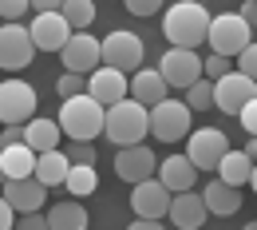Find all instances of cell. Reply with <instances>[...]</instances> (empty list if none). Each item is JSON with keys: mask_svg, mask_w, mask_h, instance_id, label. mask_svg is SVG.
<instances>
[{"mask_svg": "<svg viewBox=\"0 0 257 230\" xmlns=\"http://www.w3.org/2000/svg\"><path fill=\"white\" fill-rule=\"evenodd\" d=\"M210 12H206V4H194V0H178V4H170L166 8V16H162V36L170 40V48H202L206 44V36H210Z\"/></svg>", "mask_w": 257, "mask_h": 230, "instance_id": "obj_1", "label": "cell"}, {"mask_svg": "<svg viewBox=\"0 0 257 230\" xmlns=\"http://www.w3.org/2000/svg\"><path fill=\"white\" fill-rule=\"evenodd\" d=\"M103 135L115 143V147H135L151 135V107H143L139 99H119L115 107H107V119H103Z\"/></svg>", "mask_w": 257, "mask_h": 230, "instance_id": "obj_2", "label": "cell"}, {"mask_svg": "<svg viewBox=\"0 0 257 230\" xmlns=\"http://www.w3.org/2000/svg\"><path fill=\"white\" fill-rule=\"evenodd\" d=\"M103 119H107V107L99 99H91L87 92L64 99V107H60V131L71 143H91V139H99L103 135Z\"/></svg>", "mask_w": 257, "mask_h": 230, "instance_id": "obj_3", "label": "cell"}, {"mask_svg": "<svg viewBox=\"0 0 257 230\" xmlns=\"http://www.w3.org/2000/svg\"><path fill=\"white\" fill-rule=\"evenodd\" d=\"M206 44H210V52H218V56H241L249 44H253V28L241 20V12H222V16H214L210 20V36H206Z\"/></svg>", "mask_w": 257, "mask_h": 230, "instance_id": "obj_4", "label": "cell"}, {"mask_svg": "<svg viewBox=\"0 0 257 230\" xmlns=\"http://www.w3.org/2000/svg\"><path fill=\"white\" fill-rule=\"evenodd\" d=\"M151 135L159 143H178L190 135V103L186 99H162L151 107Z\"/></svg>", "mask_w": 257, "mask_h": 230, "instance_id": "obj_5", "label": "cell"}, {"mask_svg": "<svg viewBox=\"0 0 257 230\" xmlns=\"http://www.w3.org/2000/svg\"><path fill=\"white\" fill-rule=\"evenodd\" d=\"M99 48H103V64L107 67H119V71H139L143 67V40L127 28H115V32H107L99 40Z\"/></svg>", "mask_w": 257, "mask_h": 230, "instance_id": "obj_6", "label": "cell"}, {"mask_svg": "<svg viewBox=\"0 0 257 230\" xmlns=\"http://www.w3.org/2000/svg\"><path fill=\"white\" fill-rule=\"evenodd\" d=\"M28 119H36V88L24 80H4L0 84V127L28 123Z\"/></svg>", "mask_w": 257, "mask_h": 230, "instance_id": "obj_7", "label": "cell"}, {"mask_svg": "<svg viewBox=\"0 0 257 230\" xmlns=\"http://www.w3.org/2000/svg\"><path fill=\"white\" fill-rule=\"evenodd\" d=\"M225 151H229V139L218 127H198L194 135H186V155H190V163L198 171H218Z\"/></svg>", "mask_w": 257, "mask_h": 230, "instance_id": "obj_8", "label": "cell"}, {"mask_svg": "<svg viewBox=\"0 0 257 230\" xmlns=\"http://www.w3.org/2000/svg\"><path fill=\"white\" fill-rule=\"evenodd\" d=\"M162 80L170 84V88H190V84H198L202 80V56L194 52V48H170V52H162Z\"/></svg>", "mask_w": 257, "mask_h": 230, "instance_id": "obj_9", "label": "cell"}, {"mask_svg": "<svg viewBox=\"0 0 257 230\" xmlns=\"http://www.w3.org/2000/svg\"><path fill=\"white\" fill-rule=\"evenodd\" d=\"M249 99H257V80H249L245 71H229L214 84V107H222L225 115H237Z\"/></svg>", "mask_w": 257, "mask_h": 230, "instance_id": "obj_10", "label": "cell"}, {"mask_svg": "<svg viewBox=\"0 0 257 230\" xmlns=\"http://www.w3.org/2000/svg\"><path fill=\"white\" fill-rule=\"evenodd\" d=\"M32 32L24 28V24H4L0 28V67L4 71H20V67L32 64Z\"/></svg>", "mask_w": 257, "mask_h": 230, "instance_id": "obj_11", "label": "cell"}, {"mask_svg": "<svg viewBox=\"0 0 257 230\" xmlns=\"http://www.w3.org/2000/svg\"><path fill=\"white\" fill-rule=\"evenodd\" d=\"M60 60H64V71L91 75L103 64V48H99V40L91 32H71V40H67L64 52H60Z\"/></svg>", "mask_w": 257, "mask_h": 230, "instance_id": "obj_12", "label": "cell"}, {"mask_svg": "<svg viewBox=\"0 0 257 230\" xmlns=\"http://www.w3.org/2000/svg\"><path fill=\"white\" fill-rule=\"evenodd\" d=\"M155 171H159V159H155V151L143 147V143L115 151V175H119L123 183H131V187L143 183V179H155Z\"/></svg>", "mask_w": 257, "mask_h": 230, "instance_id": "obj_13", "label": "cell"}, {"mask_svg": "<svg viewBox=\"0 0 257 230\" xmlns=\"http://www.w3.org/2000/svg\"><path fill=\"white\" fill-rule=\"evenodd\" d=\"M28 32H32V44L36 48H44V52H64V44L71 40V24H67L64 12H36V20L28 24Z\"/></svg>", "mask_w": 257, "mask_h": 230, "instance_id": "obj_14", "label": "cell"}, {"mask_svg": "<svg viewBox=\"0 0 257 230\" xmlns=\"http://www.w3.org/2000/svg\"><path fill=\"white\" fill-rule=\"evenodd\" d=\"M87 96L99 99L103 107H115L119 99H127V96H131V80H127V71L99 64L95 71L87 75Z\"/></svg>", "mask_w": 257, "mask_h": 230, "instance_id": "obj_15", "label": "cell"}, {"mask_svg": "<svg viewBox=\"0 0 257 230\" xmlns=\"http://www.w3.org/2000/svg\"><path fill=\"white\" fill-rule=\"evenodd\" d=\"M170 198L174 195L162 187V179H143L131 187V210L139 218H162V214H170Z\"/></svg>", "mask_w": 257, "mask_h": 230, "instance_id": "obj_16", "label": "cell"}, {"mask_svg": "<svg viewBox=\"0 0 257 230\" xmlns=\"http://www.w3.org/2000/svg\"><path fill=\"white\" fill-rule=\"evenodd\" d=\"M166 218L178 230H202L206 218H210V206H206L202 191H178V195L170 198V214Z\"/></svg>", "mask_w": 257, "mask_h": 230, "instance_id": "obj_17", "label": "cell"}, {"mask_svg": "<svg viewBox=\"0 0 257 230\" xmlns=\"http://www.w3.org/2000/svg\"><path fill=\"white\" fill-rule=\"evenodd\" d=\"M4 198L12 202V210L16 214H36V210H44V202H48V187L40 183V179H4Z\"/></svg>", "mask_w": 257, "mask_h": 230, "instance_id": "obj_18", "label": "cell"}, {"mask_svg": "<svg viewBox=\"0 0 257 230\" xmlns=\"http://www.w3.org/2000/svg\"><path fill=\"white\" fill-rule=\"evenodd\" d=\"M166 92H170V84L162 80L159 67H139V71L131 75V99H139L143 107L162 103V99H166Z\"/></svg>", "mask_w": 257, "mask_h": 230, "instance_id": "obj_19", "label": "cell"}, {"mask_svg": "<svg viewBox=\"0 0 257 230\" xmlns=\"http://www.w3.org/2000/svg\"><path fill=\"white\" fill-rule=\"evenodd\" d=\"M159 179L170 195L178 191H194V179H198V167L190 163V155H166L159 167Z\"/></svg>", "mask_w": 257, "mask_h": 230, "instance_id": "obj_20", "label": "cell"}, {"mask_svg": "<svg viewBox=\"0 0 257 230\" xmlns=\"http://www.w3.org/2000/svg\"><path fill=\"white\" fill-rule=\"evenodd\" d=\"M202 198H206L210 214H218V218H229V214L241 210V191L229 187V183H222V179H210V183L202 187Z\"/></svg>", "mask_w": 257, "mask_h": 230, "instance_id": "obj_21", "label": "cell"}, {"mask_svg": "<svg viewBox=\"0 0 257 230\" xmlns=\"http://www.w3.org/2000/svg\"><path fill=\"white\" fill-rule=\"evenodd\" d=\"M60 119H44V115H36L24 123V143L32 147L36 155H44V151H56L60 147Z\"/></svg>", "mask_w": 257, "mask_h": 230, "instance_id": "obj_22", "label": "cell"}, {"mask_svg": "<svg viewBox=\"0 0 257 230\" xmlns=\"http://www.w3.org/2000/svg\"><path fill=\"white\" fill-rule=\"evenodd\" d=\"M0 163H4V179H32L36 175V151L28 143L0 147Z\"/></svg>", "mask_w": 257, "mask_h": 230, "instance_id": "obj_23", "label": "cell"}, {"mask_svg": "<svg viewBox=\"0 0 257 230\" xmlns=\"http://www.w3.org/2000/svg\"><path fill=\"white\" fill-rule=\"evenodd\" d=\"M67 171H71V159H67L64 151L56 147V151H44V155H36V179L52 191V187H64Z\"/></svg>", "mask_w": 257, "mask_h": 230, "instance_id": "obj_24", "label": "cell"}, {"mask_svg": "<svg viewBox=\"0 0 257 230\" xmlns=\"http://www.w3.org/2000/svg\"><path fill=\"white\" fill-rule=\"evenodd\" d=\"M249 175H253V159L245 151H225V159L218 163V179L222 183L241 187V183H249Z\"/></svg>", "mask_w": 257, "mask_h": 230, "instance_id": "obj_25", "label": "cell"}, {"mask_svg": "<svg viewBox=\"0 0 257 230\" xmlns=\"http://www.w3.org/2000/svg\"><path fill=\"white\" fill-rule=\"evenodd\" d=\"M64 187H67V195H71V198L95 195V187H99L95 167H91V163H71V171H67V179H64Z\"/></svg>", "mask_w": 257, "mask_h": 230, "instance_id": "obj_26", "label": "cell"}, {"mask_svg": "<svg viewBox=\"0 0 257 230\" xmlns=\"http://www.w3.org/2000/svg\"><path fill=\"white\" fill-rule=\"evenodd\" d=\"M48 226L52 230H87V210L79 202H60L48 210Z\"/></svg>", "mask_w": 257, "mask_h": 230, "instance_id": "obj_27", "label": "cell"}, {"mask_svg": "<svg viewBox=\"0 0 257 230\" xmlns=\"http://www.w3.org/2000/svg\"><path fill=\"white\" fill-rule=\"evenodd\" d=\"M64 16L75 32H83L91 20H95V4L91 0H64Z\"/></svg>", "mask_w": 257, "mask_h": 230, "instance_id": "obj_28", "label": "cell"}, {"mask_svg": "<svg viewBox=\"0 0 257 230\" xmlns=\"http://www.w3.org/2000/svg\"><path fill=\"white\" fill-rule=\"evenodd\" d=\"M186 103H190V111H206V107H214V80H198L186 88Z\"/></svg>", "mask_w": 257, "mask_h": 230, "instance_id": "obj_29", "label": "cell"}, {"mask_svg": "<svg viewBox=\"0 0 257 230\" xmlns=\"http://www.w3.org/2000/svg\"><path fill=\"white\" fill-rule=\"evenodd\" d=\"M83 92H87V75H79V71H64V75L56 80V96L60 99L83 96Z\"/></svg>", "mask_w": 257, "mask_h": 230, "instance_id": "obj_30", "label": "cell"}, {"mask_svg": "<svg viewBox=\"0 0 257 230\" xmlns=\"http://www.w3.org/2000/svg\"><path fill=\"white\" fill-rule=\"evenodd\" d=\"M202 75H206V80H214V84H218L222 75H229V56H218V52H210V56L202 60Z\"/></svg>", "mask_w": 257, "mask_h": 230, "instance_id": "obj_31", "label": "cell"}, {"mask_svg": "<svg viewBox=\"0 0 257 230\" xmlns=\"http://www.w3.org/2000/svg\"><path fill=\"white\" fill-rule=\"evenodd\" d=\"M28 8H32V0H0V20L4 24H16Z\"/></svg>", "mask_w": 257, "mask_h": 230, "instance_id": "obj_32", "label": "cell"}, {"mask_svg": "<svg viewBox=\"0 0 257 230\" xmlns=\"http://www.w3.org/2000/svg\"><path fill=\"white\" fill-rule=\"evenodd\" d=\"M127 4L131 16H155V12H162V0H123Z\"/></svg>", "mask_w": 257, "mask_h": 230, "instance_id": "obj_33", "label": "cell"}, {"mask_svg": "<svg viewBox=\"0 0 257 230\" xmlns=\"http://www.w3.org/2000/svg\"><path fill=\"white\" fill-rule=\"evenodd\" d=\"M237 71H245L249 80H257V40L241 52V56H237Z\"/></svg>", "mask_w": 257, "mask_h": 230, "instance_id": "obj_34", "label": "cell"}, {"mask_svg": "<svg viewBox=\"0 0 257 230\" xmlns=\"http://www.w3.org/2000/svg\"><path fill=\"white\" fill-rule=\"evenodd\" d=\"M67 159H71V163H91L95 167V147H91V143H71V147H67Z\"/></svg>", "mask_w": 257, "mask_h": 230, "instance_id": "obj_35", "label": "cell"}, {"mask_svg": "<svg viewBox=\"0 0 257 230\" xmlns=\"http://www.w3.org/2000/svg\"><path fill=\"white\" fill-rule=\"evenodd\" d=\"M237 123H241L249 135H257V99H249V103L237 111Z\"/></svg>", "mask_w": 257, "mask_h": 230, "instance_id": "obj_36", "label": "cell"}, {"mask_svg": "<svg viewBox=\"0 0 257 230\" xmlns=\"http://www.w3.org/2000/svg\"><path fill=\"white\" fill-rule=\"evenodd\" d=\"M16 230H52V226H48V214L36 210V214H20V218H16Z\"/></svg>", "mask_w": 257, "mask_h": 230, "instance_id": "obj_37", "label": "cell"}, {"mask_svg": "<svg viewBox=\"0 0 257 230\" xmlns=\"http://www.w3.org/2000/svg\"><path fill=\"white\" fill-rule=\"evenodd\" d=\"M12 143H24V123H8V127H0V147H12Z\"/></svg>", "mask_w": 257, "mask_h": 230, "instance_id": "obj_38", "label": "cell"}, {"mask_svg": "<svg viewBox=\"0 0 257 230\" xmlns=\"http://www.w3.org/2000/svg\"><path fill=\"white\" fill-rule=\"evenodd\" d=\"M16 218H20V214L12 210V202L0 195V230H16Z\"/></svg>", "mask_w": 257, "mask_h": 230, "instance_id": "obj_39", "label": "cell"}, {"mask_svg": "<svg viewBox=\"0 0 257 230\" xmlns=\"http://www.w3.org/2000/svg\"><path fill=\"white\" fill-rule=\"evenodd\" d=\"M32 12H64V0H32Z\"/></svg>", "mask_w": 257, "mask_h": 230, "instance_id": "obj_40", "label": "cell"}, {"mask_svg": "<svg viewBox=\"0 0 257 230\" xmlns=\"http://www.w3.org/2000/svg\"><path fill=\"white\" fill-rule=\"evenodd\" d=\"M127 230H166V226H162V218H135Z\"/></svg>", "mask_w": 257, "mask_h": 230, "instance_id": "obj_41", "label": "cell"}, {"mask_svg": "<svg viewBox=\"0 0 257 230\" xmlns=\"http://www.w3.org/2000/svg\"><path fill=\"white\" fill-rule=\"evenodd\" d=\"M241 20H245L249 28H257V0H245V4H241Z\"/></svg>", "mask_w": 257, "mask_h": 230, "instance_id": "obj_42", "label": "cell"}, {"mask_svg": "<svg viewBox=\"0 0 257 230\" xmlns=\"http://www.w3.org/2000/svg\"><path fill=\"white\" fill-rule=\"evenodd\" d=\"M245 155H249V159L257 163V135H249V147H245Z\"/></svg>", "mask_w": 257, "mask_h": 230, "instance_id": "obj_43", "label": "cell"}, {"mask_svg": "<svg viewBox=\"0 0 257 230\" xmlns=\"http://www.w3.org/2000/svg\"><path fill=\"white\" fill-rule=\"evenodd\" d=\"M249 187L257 191V163H253V175H249Z\"/></svg>", "mask_w": 257, "mask_h": 230, "instance_id": "obj_44", "label": "cell"}, {"mask_svg": "<svg viewBox=\"0 0 257 230\" xmlns=\"http://www.w3.org/2000/svg\"><path fill=\"white\" fill-rule=\"evenodd\" d=\"M241 230H257V222H245V226H241Z\"/></svg>", "mask_w": 257, "mask_h": 230, "instance_id": "obj_45", "label": "cell"}, {"mask_svg": "<svg viewBox=\"0 0 257 230\" xmlns=\"http://www.w3.org/2000/svg\"><path fill=\"white\" fill-rule=\"evenodd\" d=\"M0 183H4V163H0Z\"/></svg>", "mask_w": 257, "mask_h": 230, "instance_id": "obj_46", "label": "cell"}, {"mask_svg": "<svg viewBox=\"0 0 257 230\" xmlns=\"http://www.w3.org/2000/svg\"><path fill=\"white\" fill-rule=\"evenodd\" d=\"M194 4H206V0H194Z\"/></svg>", "mask_w": 257, "mask_h": 230, "instance_id": "obj_47", "label": "cell"}]
</instances>
